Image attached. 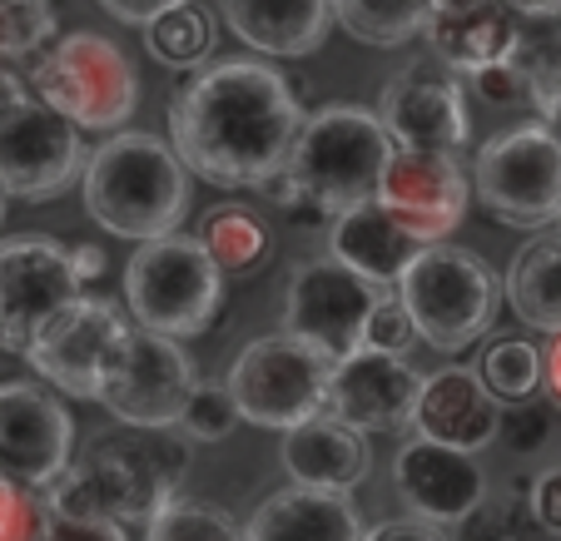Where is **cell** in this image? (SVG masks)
Returning a JSON list of instances; mask_svg holds the SVG:
<instances>
[{
    "mask_svg": "<svg viewBox=\"0 0 561 541\" xmlns=\"http://www.w3.org/2000/svg\"><path fill=\"white\" fill-rule=\"evenodd\" d=\"M85 209L119 239H164L190 214V170L164 139L119 129L85 160Z\"/></svg>",
    "mask_w": 561,
    "mask_h": 541,
    "instance_id": "obj_3",
    "label": "cell"
},
{
    "mask_svg": "<svg viewBox=\"0 0 561 541\" xmlns=\"http://www.w3.org/2000/svg\"><path fill=\"white\" fill-rule=\"evenodd\" d=\"M219 11L249 50L274 60H304L333 31V0H219Z\"/></svg>",
    "mask_w": 561,
    "mask_h": 541,
    "instance_id": "obj_22",
    "label": "cell"
},
{
    "mask_svg": "<svg viewBox=\"0 0 561 541\" xmlns=\"http://www.w3.org/2000/svg\"><path fill=\"white\" fill-rule=\"evenodd\" d=\"M41 541H129V537L125 521L115 517H60V511H45Z\"/></svg>",
    "mask_w": 561,
    "mask_h": 541,
    "instance_id": "obj_39",
    "label": "cell"
},
{
    "mask_svg": "<svg viewBox=\"0 0 561 541\" xmlns=\"http://www.w3.org/2000/svg\"><path fill=\"white\" fill-rule=\"evenodd\" d=\"M45 531V497L35 487L0 477V541H41Z\"/></svg>",
    "mask_w": 561,
    "mask_h": 541,
    "instance_id": "obj_37",
    "label": "cell"
},
{
    "mask_svg": "<svg viewBox=\"0 0 561 541\" xmlns=\"http://www.w3.org/2000/svg\"><path fill=\"white\" fill-rule=\"evenodd\" d=\"M373 298H378V284H368L339 258H313L288 284L284 333L313 343L329 362H343L363 348V319H368Z\"/></svg>",
    "mask_w": 561,
    "mask_h": 541,
    "instance_id": "obj_15",
    "label": "cell"
},
{
    "mask_svg": "<svg viewBox=\"0 0 561 541\" xmlns=\"http://www.w3.org/2000/svg\"><path fill=\"white\" fill-rule=\"evenodd\" d=\"M298 125L294 85L264 60L199 65L170 100V149L219 189H264L278 180Z\"/></svg>",
    "mask_w": 561,
    "mask_h": 541,
    "instance_id": "obj_1",
    "label": "cell"
},
{
    "mask_svg": "<svg viewBox=\"0 0 561 541\" xmlns=\"http://www.w3.org/2000/svg\"><path fill=\"white\" fill-rule=\"evenodd\" d=\"M477 378H482V388H488L497 403H522V398H531L541 388L537 343H527V338L492 343V348L482 353V362H477Z\"/></svg>",
    "mask_w": 561,
    "mask_h": 541,
    "instance_id": "obj_31",
    "label": "cell"
},
{
    "mask_svg": "<svg viewBox=\"0 0 561 541\" xmlns=\"http://www.w3.org/2000/svg\"><path fill=\"white\" fill-rule=\"evenodd\" d=\"M194 362L180 338L149 329H125V338L110 348L100 368L95 403L110 407L125 427H174L184 398L194 388Z\"/></svg>",
    "mask_w": 561,
    "mask_h": 541,
    "instance_id": "obj_10",
    "label": "cell"
},
{
    "mask_svg": "<svg viewBox=\"0 0 561 541\" xmlns=\"http://www.w3.org/2000/svg\"><path fill=\"white\" fill-rule=\"evenodd\" d=\"M427 15H433V0H333V21L363 45H392L413 41L427 31Z\"/></svg>",
    "mask_w": 561,
    "mask_h": 541,
    "instance_id": "obj_28",
    "label": "cell"
},
{
    "mask_svg": "<svg viewBox=\"0 0 561 541\" xmlns=\"http://www.w3.org/2000/svg\"><path fill=\"white\" fill-rule=\"evenodd\" d=\"M512 70L541 119H561V15H522L512 41Z\"/></svg>",
    "mask_w": 561,
    "mask_h": 541,
    "instance_id": "obj_27",
    "label": "cell"
},
{
    "mask_svg": "<svg viewBox=\"0 0 561 541\" xmlns=\"http://www.w3.org/2000/svg\"><path fill=\"white\" fill-rule=\"evenodd\" d=\"M35 100L65 115L75 129H125L139 105V74L110 35L75 31L55 41L31 70Z\"/></svg>",
    "mask_w": 561,
    "mask_h": 541,
    "instance_id": "obj_7",
    "label": "cell"
},
{
    "mask_svg": "<svg viewBox=\"0 0 561 541\" xmlns=\"http://www.w3.org/2000/svg\"><path fill=\"white\" fill-rule=\"evenodd\" d=\"M388 154L392 139L378 125V115L358 105H329L318 115H304L278 184L333 219V214L368 204L378 194V174Z\"/></svg>",
    "mask_w": 561,
    "mask_h": 541,
    "instance_id": "obj_4",
    "label": "cell"
},
{
    "mask_svg": "<svg viewBox=\"0 0 561 541\" xmlns=\"http://www.w3.org/2000/svg\"><path fill=\"white\" fill-rule=\"evenodd\" d=\"M497 398L482 388L477 368H437L423 378V393L413 407V427L427 442L457 447V452H482L497 437Z\"/></svg>",
    "mask_w": 561,
    "mask_h": 541,
    "instance_id": "obj_20",
    "label": "cell"
},
{
    "mask_svg": "<svg viewBox=\"0 0 561 541\" xmlns=\"http://www.w3.org/2000/svg\"><path fill=\"white\" fill-rule=\"evenodd\" d=\"M398 298L413 313L417 343L437 353H462L472 348L482 333L492 329L502 303V284L488 264L467 249L453 244H423L413 254V264L398 274Z\"/></svg>",
    "mask_w": 561,
    "mask_h": 541,
    "instance_id": "obj_5",
    "label": "cell"
},
{
    "mask_svg": "<svg viewBox=\"0 0 561 541\" xmlns=\"http://www.w3.org/2000/svg\"><path fill=\"white\" fill-rule=\"evenodd\" d=\"M224 274L214 268L209 249L190 234L145 239L125 264V303L135 329L190 338L204 333L219 313Z\"/></svg>",
    "mask_w": 561,
    "mask_h": 541,
    "instance_id": "obj_6",
    "label": "cell"
},
{
    "mask_svg": "<svg viewBox=\"0 0 561 541\" xmlns=\"http://www.w3.org/2000/svg\"><path fill=\"white\" fill-rule=\"evenodd\" d=\"M557 234H561V214H557Z\"/></svg>",
    "mask_w": 561,
    "mask_h": 541,
    "instance_id": "obj_50",
    "label": "cell"
},
{
    "mask_svg": "<svg viewBox=\"0 0 561 541\" xmlns=\"http://www.w3.org/2000/svg\"><path fill=\"white\" fill-rule=\"evenodd\" d=\"M145 541H244L239 521L229 517L214 502H180L159 507L154 517L145 521Z\"/></svg>",
    "mask_w": 561,
    "mask_h": 541,
    "instance_id": "obj_32",
    "label": "cell"
},
{
    "mask_svg": "<svg viewBox=\"0 0 561 541\" xmlns=\"http://www.w3.org/2000/svg\"><path fill=\"white\" fill-rule=\"evenodd\" d=\"M329 244H333V258H339V264H348L353 274H363L368 284H378V288L398 284V274H403V268L413 264V254L423 249L378 199L353 204V209L333 214Z\"/></svg>",
    "mask_w": 561,
    "mask_h": 541,
    "instance_id": "obj_24",
    "label": "cell"
},
{
    "mask_svg": "<svg viewBox=\"0 0 561 541\" xmlns=\"http://www.w3.org/2000/svg\"><path fill=\"white\" fill-rule=\"evenodd\" d=\"M115 21H125V25H149V21H159L164 11H174V5H184V0H100Z\"/></svg>",
    "mask_w": 561,
    "mask_h": 541,
    "instance_id": "obj_43",
    "label": "cell"
},
{
    "mask_svg": "<svg viewBox=\"0 0 561 541\" xmlns=\"http://www.w3.org/2000/svg\"><path fill=\"white\" fill-rule=\"evenodd\" d=\"M80 293H85V284L75 278L70 249L60 239H0V348L5 353H25L35 333Z\"/></svg>",
    "mask_w": 561,
    "mask_h": 541,
    "instance_id": "obj_11",
    "label": "cell"
},
{
    "mask_svg": "<svg viewBox=\"0 0 561 541\" xmlns=\"http://www.w3.org/2000/svg\"><path fill=\"white\" fill-rule=\"evenodd\" d=\"M125 313L110 298H90L80 293L75 303H65L35 343L21 353L50 388H60L65 398H95L100 388V368H105L110 348L125 338Z\"/></svg>",
    "mask_w": 561,
    "mask_h": 541,
    "instance_id": "obj_16",
    "label": "cell"
},
{
    "mask_svg": "<svg viewBox=\"0 0 561 541\" xmlns=\"http://www.w3.org/2000/svg\"><path fill=\"white\" fill-rule=\"evenodd\" d=\"M527 507H531V517L561 541V468H547L541 477H531Z\"/></svg>",
    "mask_w": 561,
    "mask_h": 541,
    "instance_id": "obj_41",
    "label": "cell"
},
{
    "mask_svg": "<svg viewBox=\"0 0 561 541\" xmlns=\"http://www.w3.org/2000/svg\"><path fill=\"white\" fill-rule=\"evenodd\" d=\"M373 199L403 223L417 244H437L462 223L472 180L453 149H392Z\"/></svg>",
    "mask_w": 561,
    "mask_h": 541,
    "instance_id": "obj_13",
    "label": "cell"
},
{
    "mask_svg": "<svg viewBox=\"0 0 561 541\" xmlns=\"http://www.w3.org/2000/svg\"><path fill=\"white\" fill-rule=\"evenodd\" d=\"M329 378H333V362L323 358L313 343L294 338V333H268V338L249 343V348L233 358L224 388H229V398L244 423L288 433V427L323 413V403H329Z\"/></svg>",
    "mask_w": 561,
    "mask_h": 541,
    "instance_id": "obj_9",
    "label": "cell"
},
{
    "mask_svg": "<svg viewBox=\"0 0 561 541\" xmlns=\"http://www.w3.org/2000/svg\"><path fill=\"white\" fill-rule=\"evenodd\" d=\"M517 15H561V0H507Z\"/></svg>",
    "mask_w": 561,
    "mask_h": 541,
    "instance_id": "obj_47",
    "label": "cell"
},
{
    "mask_svg": "<svg viewBox=\"0 0 561 541\" xmlns=\"http://www.w3.org/2000/svg\"><path fill=\"white\" fill-rule=\"evenodd\" d=\"M55 35L50 0H0V60H21Z\"/></svg>",
    "mask_w": 561,
    "mask_h": 541,
    "instance_id": "obj_35",
    "label": "cell"
},
{
    "mask_svg": "<svg viewBox=\"0 0 561 541\" xmlns=\"http://www.w3.org/2000/svg\"><path fill=\"white\" fill-rule=\"evenodd\" d=\"M75 457V423L35 382L0 388V477L45 492Z\"/></svg>",
    "mask_w": 561,
    "mask_h": 541,
    "instance_id": "obj_17",
    "label": "cell"
},
{
    "mask_svg": "<svg viewBox=\"0 0 561 541\" xmlns=\"http://www.w3.org/2000/svg\"><path fill=\"white\" fill-rule=\"evenodd\" d=\"M378 125L388 129L392 149H462L472 135L467 95L457 70H447L437 55L413 60L382 85Z\"/></svg>",
    "mask_w": 561,
    "mask_h": 541,
    "instance_id": "obj_14",
    "label": "cell"
},
{
    "mask_svg": "<svg viewBox=\"0 0 561 541\" xmlns=\"http://www.w3.org/2000/svg\"><path fill=\"white\" fill-rule=\"evenodd\" d=\"M244 541H363V521L348 492L284 487L249 517Z\"/></svg>",
    "mask_w": 561,
    "mask_h": 541,
    "instance_id": "obj_23",
    "label": "cell"
},
{
    "mask_svg": "<svg viewBox=\"0 0 561 541\" xmlns=\"http://www.w3.org/2000/svg\"><path fill=\"white\" fill-rule=\"evenodd\" d=\"M392 487L403 497L413 517L433 521V527H457L467 521L482 497H488V472L477 462V452H457V447L427 442V437H408L392 457Z\"/></svg>",
    "mask_w": 561,
    "mask_h": 541,
    "instance_id": "obj_19",
    "label": "cell"
},
{
    "mask_svg": "<svg viewBox=\"0 0 561 541\" xmlns=\"http://www.w3.org/2000/svg\"><path fill=\"white\" fill-rule=\"evenodd\" d=\"M70 264H75V278H80V284H95V278L105 274V249L75 244V249H70Z\"/></svg>",
    "mask_w": 561,
    "mask_h": 541,
    "instance_id": "obj_45",
    "label": "cell"
},
{
    "mask_svg": "<svg viewBox=\"0 0 561 541\" xmlns=\"http://www.w3.org/2000/svg\"><path fill=\"white\" fill-rule=\"evenodd\" d=\"M417 393H423V372H417L408 358L358 348L343 362H333L323 413L348 423V427H358L363 437L368 433H403V427H413Z\"/></svg>",
    "mask_w": 561,
    "mask_h": 541,
    "instance_id": "obj_18",
    "label": "cell"
},
{
    "mask_svg": "<svg viewBox=\"0 0 561 541\" xmlns=\"http://www.w3.org/2000/svg\"><path fill=\"white\" fill-rule=\"evenodd\" d=\"M462 80H467V85H472L482 100H488V105H522V100H527V90H522V74L512 70V60L482 65V70L462 74Z\"/></svg>",
    "mask_w": 561,
    "mask_h": 541,
    "instance_id": "obj_40",
    "label": "cell"
},
{
    "mask_svg": "<svg viewBox=\"0 0 561 541\" xmlns=\"http://www.w3.org/2000/svg\"><path fill=\"white\" fill-rule=\"evenodd\" d=\"M457 527H462V541H557L531 517L522 492H512V497H482V507L467 521H457Z\"/></svg>",
    "mask_w": 561,
    "mask_h": 541,
    "instance_id": "obj_33",
    "label": "cell"
},
{
    "mask_svg": "<svg viewBox=\"0 0 561 541\" xmlns=\"http://www.w3.org/2000/svg\"><path fill=\"white\" fill-rule=\"evenodd\" d=\"M497 437L512 447V452H537V447L551 437V413L541 403H531V398L497 407Z\"/></svg>",
    "mask_w": 561,
    "mask_h": 541,
    "instance_id": "obj_38",
    "label": "cell"
},
{
    "mask_svg": "<svg viewBox=\"0 0 561 541\" xmlns=\"http://www.w3.org/2000/svg\"><path fill=\"white\" fill-rule=\"evenodd\" d=\"M233 427H239V407H233L224 382H194L180 417H174V433L190 442H224Z\"/></svg>",
    "mask_w": 561,
    "mask_h": 541,
    "instance_id": "obj_34",
    "label": "cell"
},
{
    "mask_svg": "<svg viewBox=\"0 0 561 541\" xmlns=\"http://www.w3.org/2000/svg\"><path fill=\"white\" fill-rule=\"evenodd\" d=\"M517 21L507 0H488L477 11H457V15H427V45L433 55L457 74H472L482 65H497L512 55V41H517Z\"/></svg>",
    "mask_w": 561,
    "mask_h": 541,
    "instance_id": "obj_25",
    "label": "cell"
},
{
    "mask_svg": "<svg viewBox=\"0 0 561 541\" xmlns=\"http://www.w3.org/2000/svg\"><path fill=\"white\" fill-rule=\"evenodd\" d=\"M417 343V329H413V313L403 308L398 288H378L373 298L368 319H363V348L373 353H392V358H408V348Z\"/></svg>",
    "mask_w": 561,
    "mask_h": 541,
    "instance_id": "obj_36",
    "label": "cell"
},
{
    "mask_svg": "<svg viewBox=\"0 0 561 541\" xmlns=\"http://www.w3.org/2000/svg\"><path fill=\"white\" fill-rule=\"evenodd\" d=\"M199 244L209 249L219 274H254L268 258V229L259 214L239 209V204H224V209H214L209 219H204Z\"/></svg>",
    "mask_w": 561,
    "mask_h": 541,
    "instance_id": "obj_29",
    "label": "cell"
},
{
    "mask_svg": "<svg viewBox=\"0 0 561 541\" xmlns=\"http://www.w3.org/2000/svg\"><path fill=\"white\" fill-rule=\"evenodd\" d=\"M0 223H5V189H0Z\"/></svg>",
    "mask_w": 561,
    "mask_h": 541,
    "instance_id": "obj_49",
    "label": "cell"
},
{
    "mask_svg": "<svg viewBox=\"0 0 561 541\" xmlns=\"http://www.w3.org/2000/svg\"><path fill=\"white\" fill-rule=\"evenodd\" d=\"M85 174V139L45 100L25 95L0 115V189L15 199H55Z\"/></svg>",
    "mask_w": 561,
    "mask_h": 541,
    "instance_id": "obj_12",
    "label": "cell"
},
{
    "mask_svg": "<svg viewBox=\"0 0 561 541\" xmlns=\"http://www.w3.org/2000/svg\"><path fill=\"white\" fill-rule=\"evenodd\" d=\"M547 353H541V382H547V393H551V403L561 407V329L557 333H547Z\"/></svg>",
    "mask_w": 561,
    "mask_h": 541,
    "instance_id": "obj_44",
    "label": "cell"
},
{
    "mask_svg": "<svg viewBox=\"0 0 561 541\" xmlns=\"http://www.w3.org/2000/svg\"><path fill=\"white\" fill-rule=\"evenodd\" d=\"M145 50L159 65H174V70H199L214 50V21L209 11H199L194 0L164 11L159 21L145 25Z\"/></svg>",
    "mask_w": 561,
    "mask_h": 541,
    "instance_id": "obj_30",
    "label": "cell"
},
{
    "mask_svg": "<svg viewBox=\"0 0 561 541\" xmlns=\"http://www.w3.org/2000/svg\"><path fill=\"white\" fill-rule=\"evenodd\" d=\"M512 313L537 333L561 329V234L557 229H537L527 244L517 249V258L507 264L502 278Z\"/></svg>",
    "mask_w": 561,
    "mask_h": 541,
    "instance_id": "obj_26",
    "label": "cell"
},
{
    "mask_svg": "<svg viewBox=\"0 0 561 541\" xmlns=\"http://www.w3.org/2000/svg\"><path fill=\"white\" fill-rule=\"evenodd\" d=\"M363 541H447V531L423 517H403V521H378V527H368Z\"/></svg>",
    "mask_w": 561,
    "mask_h": 541,
    "instance_id": "obj_42",
    "label": "cell"
},
{
    "mask_svg": "<svg viewBox=\"0 0 561 541\" xmlns=\"http://www.w3.org/2000/svg\"><path fill=\"white\" fill-rule=\"evenodd\" d=\"M278 457H284L288 482H298V487H323V492H353L373 472L368 437L329 413L288 427Z\"/></svg>",
    "mask_w": 561,
    "mask_h": 541,
    "instance_id": "obj_21",
    "label": "cell"
},
{
    "mask_svg": "<svg viewBox=\"0 0 561 541\" xmlns=\"http://www.w3.org/2000/svg\"><path fill=\"white\" fill-rule=\"evenodd\" d=\"M190 477V437L174 427H125L115 437H95L80 457H70L55 482L41 492L45 511L60 517H115L145 527L159 507H170Z\"/></svg>",
    "mask_w": 561,
    "mask_h": 541,
    "instance_id": "obj_2",
    "label": "cell"
},
{
    "mask_svg": "<svg viewBox=\"0 0 561 541\" xmlns=\"http://www.w3.org/2000/svg\"><path fill=\"white\" fill-rule=\"evenodd\" d=\"M21 100H25V85L15 80L11 70H5V65H0V115H5L11 105H21Z\"/></svg>",
    "mask_w": 561,
    "mask_h": 541,
    "instance_id": "obj_46",
    "label": "cell"
},
{
    "mask_svg": "<svg viewBox=\"0 0 561 541\" xmlns=\"http://www.w3.org/2000/svg\"><path fill=\"white\" fill-rule=\"evenodd\" d=\"M472 189L507 229H547L561 214V135L551 119H522L477 149Z\"/></svg>",
    "mask_w": 561,
    "mask_h": 541,
    "instance_id": "obj_8",
    "label": "cell"
},
{
    "mask_svg": "<svg viewBox=\"0 0 561 541\" xmlns=\"http://www.w3.org/2000/svg\"><path fill=\"white\" fill-rule=\"evenodd\" d=\"M488 0H433V15H457V11H477Z\"/></svg>",
    "mask_w": 561,
    "mask_h": 541,
    "instance_id": "obj_48",
    "label": "cell"
}]
</instances>
